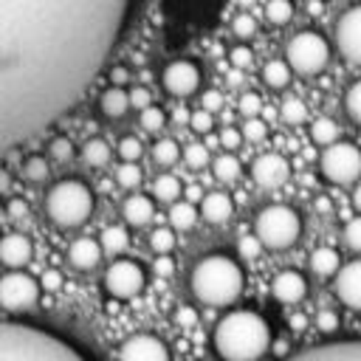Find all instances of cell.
I'll return each mask as SVG.
<instances>
[{
    "label": "cell",
    "instance_id": "obj_32",
    "mask_svg": "<svg viewBox=\"0 0 361 361\" xmlns=\"http://www.w3.org/2000/svg\"><path fill=\"white\" fill-rule=\"evenodd\" d=\"M279 116H282L285 124H302L307 118V104L302 99H296V96H288L282 102V107H279Z\"/></svg>",
    "mask_w": 361,
    "mask_h": 361
},
{
    "label": "cell",
    "instance_id": "obj_59",
    "mask_svg": "<svg viewBox=\"0 0 361 361\" xmlns=\"http://www.w3.org/2000/svg\"><path fill=\"white\" fill-rule=\"evenodd\" d=\"M316 209L319 212H330V197H316Z\"/></svg>",
    "mask_w": 361,
    "mask_h": 361
},
{
    "label": "cell",
    "instance_id": "obj_34",
    "mask_svg": "<svg viewBox=\"0 0 361 361\" xmlns=\"http://www.w3.org/2000/svg\"><path fill=\"white\" fill-rule=\"evenodd\" d=\"M265 17L274 25H285L293 17V3L290 0H268L265 3Z\"/></svg>",
    "mask_w": 361,
    "mask_h": 361
},
{
    "label": "cell",
    "instance_id": "obj_39",
    "mask_svg": "<svg viewBox=\"0 0 361 361\" xmlns=\"http://www.w3.org/2000/svg\"><path fill=\"white\" fill-rule=\"evenodd\" d=\"M189 127H192L197 135L212 133V127H214V113H212V110H206V107H200V110L189 113Z\"/></svg>",
    "mask_w": 361,
    "mask_h": 361
},
{
    "label": "cell",
    "instance_id": "obj_40",
    "mask_svg": "<svg viewBox=\"0 0 361 361\" xmlns=\"http://www.w3.org/2000/svg\"><path fill=\"white\" fill-rule=\"evenodd\" d=\"M183 164H186L189 169H203V166L209 164V149H206L203 144H189V147L183 149Z\"/></svg>",
    "mask_w": 361,
    "mask_h": 361
},
{
    "label": "cell",
    "instance_id": "obj_6",
    "mask_svg": "<svg viewBox=\"0 0 361 361\" xmlns=\"http://www.w3.org/2000/svg\"><path fill=\"white\" fill-rule=\"evenodd\" d=\"M254 234L262 240L265 248L285 251V248H290L299 240V234H302V217L296 214V209H290L285 203H271V206H265L257 214Z\"/></svg>",
    "mask_w": 361,
    "mask_h": 361
},
{
    "label": "cell",
    "instance_id": "obj_60",
    "mask_svg": "<svg viewBox=\"0 0 361 361\" xmlns=\"http://www.w3.org/2000/svg\"><path fill=\"white\" fill-rule=\"evenodd\" d=\"M271 347H274L276 355H285V353H288V341H276V344H271Z\"/></svg>",
    "mask_w": 361,
    "mask_h": 361
},
{
    "label": "cell",
    "instance_id": "obj_31",
    "mask_svg": "<svg viewBox=\"0 0 361 361\" xmlns=\"http://www.w3.org/2000/svg\"><path fill=\"white\" fill-rule=\"evenodd\" d=\"M180 158V147L172 141V138H158L152 144V161L158 166H172L175 161Z\"/></svg>",
    "mask_w": 361,
    "mask_h": 361
},
{
    "label": "cell",
    "instance_id": "obj_15",
    "mask_svg": "<svg viewBox=\"0 0 361 361\" xmlns=\"http://www.w3.org/2000/svg\"><path fill=\"white\" fill-rule=\"evenodd\" d=\"M118 361H169V350L158 336L138 333L121 344Z\"/></svg>",
    "mask_w": 361,
    "mask_h": 361
},
{
    "label": "cell",
    "instance_id": "obj_43",
    "mask_svg": "<svg viewBox=\"0 0 361 361\" xmlns=\"http://www.w3.org/2000/svg\"><path fill=\"white\" fill-rule=\"evenodd\" d=\"M141 152H144V147H141V141H138L135 135H124V138L118 141V158H121V161H138Z\"/></svg>",
    "mask_w": 361,
    "mask_h": 361
},
{
    "label": "cell",
    "instance_id": "obj_11",
    "mask_svg": "<svg viewBox=\"0 0 361 361\" xmlns=\"http://www.w3.org/2000/svg\"><path fill=\"white\" fill-rule=\"evenodd\" d=\"M161 85L169 96L175 99H186L192 93H197L200 87V68L192 59H175L164 68L161 73Z\"/></svg>",
    "mask_w": 361,
    "mask_h": 361
},
{
    "label": "cell",
    "instance_id": "obj_26",
    "mask_svg": "<svg viewBox=\"0 0 361 361\" xmlns=\"http://www.w3.org/2000/svg\"><path fill=\"white\" fill-rule=\"evenodd\" d=\"M212 172H214V178H217V180L231 183V180H237V178H240L243 166H240V158H234V155L226 149L223 155H217V158L212 161Z\"/></svg>",
    "mask_w": 361,
    "mask_h": 361
},
{
    "label": "cell",
    "instance_id": "obj_21",
    "mask_svg": "<svg viewBox=\"0 0 361 361\" xmlns=\"http://www.w3.org/2000/svg\"><path fill=\"white\" fill-rule=\"evenodd\" d=\"M121 214L130 226H147L155 217V203L147 195H127V200L121 206Z\"/></svg>",
    "mask_w": 361,
    "mask_h": 361
},
{
    "label": "cell",
    "instance_id": "obj_14",
    "mask_svg": "<svg viewBox=\"0 0 361 361\" xmlns=\"http://www.w3.org/2000/svg\"><path fill=\"white\" fill-rule=\"evenodd\" d=\"M251 178L262 189H276L290 178V164L279 152H262L251 164Z\"/></svg>",
    "mask_w": 361,
    "mask_h": 361
},
{
    "label": "cell",
    "instance_id": "obj_1",
    "mask_svg": "<svg viewBox=\"0 0 361 361\" xmlns=\"http://www.w3.org/2000/svg\"><path fill=\"white\" fill-rule=\"evenodd\" d=\"M133 0H0V152L59 121L113 54Z\"/></svg>",
    "mask_w": 361,
    "mask_h": 361
},
{
    "label": "cell",
    "instance_id": "obj_56",
    "mask_svg": "<svg viewBox=\"0 0 361 361\" xmlns=\"http://www.w3.org/2000/svg\"><path fill=\"white\" fill-rule=\"evenodd\" d=\"M175 322H178V324H183V327H192V324L197 322V313H195L192 307H178V313H175Z\"/></svg>",
    "mask_w": 361,
    "mask_h": 361
},
{
    "label": "cell",
    "instance_id": "obj_30",
    "mask_svg": "<svg viewBox=\"0 0 361 361\" xmlns=\"http://www.w3.org/2000/svg\"><path fill=\"white\" fill-rule=\"evenodd\" d=\"M310 138H313V144H319V147H330L333 141H338V124L333 121V118H316L313 124H310Z\"/></svg>",
    "mask_w": 361,
    "mask_h": 361
},
{
    "label": "cell",
    "instance_id": "obj_2",
    "mask_svg": "<svg viewBox=\"0 0 361 361\" xmlns=\"http://www.w3.org/2000/svg\"><path fill=\"white\" fill-rule=\"evenodd\" d=\"M214 350L223 361H259L271 344V324L257 310H231L214 327Z\"/></svg>",
    "mask_w": 361,
    "mask_h": 361
},
{
    "label": "cell",
    "instance_id": "obj_3",
    "mask_svg": "<svg viewBox=\"0 0 361 361\" xmlns=\"http://www.w3.org/2000/svg\"><path fill=\"white\" fill-rule=\"evenodd\" d=\"M0 361H87L76 347L34 324L0 322Z\"/></svg>",
    "mask_w": 361,
    "mask_h": 361
},
{
    "label": "cell",
    "instance_id": "obj_58",
    "mask_svg": "<svg viewBox=\"0 0 361 361\" xmlns=\"http://www.w3.org/2000/svg\"><path fill=\"white\" fill-rule=\"evenodd\" d=\"M8 186H11V175H8V169L0 166V195L8 192Z\"/></svg>",
    "mask_w": 361,
    "mask_h": 361
},
{
    "label": "cell",
    "instance_id": "obj_29",
    "mask_svg": "<svg viewBox=\"0 0 361 361\" xmlns=\"http://www.w3.org/2000/svg\"><path fill=\"white\" fill-rule=\"evenodd\" d=\"M102 248L107 251V254H121V251H127V245H130V234H127V228L124 226H107L104 231H102Z\"/></svg>",
    "mask_w": 361,
    "mask_h": 361
},
{
    "label": "cell",
    "instance_id": "obj_55",
    "mask_svg": "<svg viewBox=\"0 0 361 361\" xmlns=\"http://www.w3.org/2000/svg\"><path fill=\"white\" fill-rule=\"evenodd\" d=\"M155 271H158L161 276H172V271H175L172 257H169V254H155Z\"/></svg>",
    "mask_w": 361,
    "mask_h": 361
},
{
    "label": "cell",
    "instance_id": "obj_28",
    "mask_svg": "<svg viewBox=\"0 0 361 361\" xmlns=\"http://www.w3.org/2000/svg\"><path fill=\"white\" fill-rule=\"evenodd\" d=\"M180 180L175 178V175H158L155 180H152V195L161 200V203H175V200H180Z\"/></svg>",
    "mask_w": 361,
    "mask_h": 361
},
{
    "label": "cell",
    "instance_id": "obj_33",
    "mask_svg": "<svg viewBox=\"0 0 361 361\" xmlns=\"http://www.w3.org/2000/svg\"><path fill=\"white\" fill-rule=\"evenodd\" d=\"M141 166H138V161H121L118 166H116V180H118V186H124V189H135L138 183H141Z\"/></svg>",
    "mask_w": 361,
    "mask_h": 361
},
{
    "label": "cell",
    "instance_id": "obj_45",
    "mask_svg": "<svg viewBox=\"0 0 361 361\" xmlns=\"http://www.w3.org/2000/svg\"><path fill=\"white\" fill-rule=\"evenodd\" d=\"M262 248H265V245H262V240H259L257 234H245V237H240V243H237V251H240V257H245V259H257Z\"/></svg>",
    "mask_w": 361,
    "mask_h": 361
},
{
    "label": "cell",
    "instance_id": "obj_9",
    "mask_svg": "<svg viewBox=\"0 0 361 361\" xmlns=\"http://www.w3.org/2000/svg\"><path fill=\"white\" fill-rule=\"evenodd\" d=\"M39 299V282L25 271H8L0 276V307L20 313L34 307Z\"/></svg>",
    "mask_w": 361,
    "mask_h": 361
},
{
    "label": "cell",
    "instance_id": "obj_22",
    "mask_svg": "<svg viewBox=\"0 0 361 361\" xmlns=\"http://www.w3.org/2000/svg\"><path fill=\"white\" fill-rule=\"evenodd\" d=\"M130 93L121 87V85H110L102 96H99V110L107 116V118H121L127 110H130Z\"/></svg>",
    "mask_w": 361,
    "mask_h": 361
},
{
    "label": "cell",
    "instance_id": "obj_36",
    "mask_svg": "<svg viewBox=\"0 0 361 361\" xmlns=\"http://www.w3.org/2000/svg\"><path fill=\"white\" fill-rule=\"evenodd\" d=\"M48 172H51V166H48L45 155H28L25 164H23V175H25V180L39 183V180L48 178Z\"/></svg>",
    "mask_w": 361,
    "mask_h": 361
},
{
    "label": "cell",
    "instance_id": "obj_10",
    "mask_svg": "<svg viewBox=\"0 0 361 361\" xmlns=\"http://www.w3.org/2000/svg\"><path fill=\"white\" fill-rule=\"evenodd\" d=\"M147 274L135 259H113L104 271V290L113 299H133L144 290Z\"/></svg>",
    "mask_w": 361,
    "mask_h": 361
},
{
    "label": "cell",
    "instance_id": "obj_8",
    "mask_svg": "<svg viewBox=\"0 0 361 361\" xmlns=\"http://www.w3.org/2000/svg\"><path fill=\"white\" fill-rule=\"evenodd\" d=\"M322 175L333 183H353L361 175V149L350 141H333L319 158Z\"/></svg>",
    "mask_w": 361,
    "mask_h": 361
},
{
    "label": "cell",
    "instance_id": "obj_38",
    "mask_svg": "<svg viewBox=\"0 0 361 361\" xmlns=\"http://www.w3.org/2000/svg\"><path fill=\"white\" fill-rule=\"evenodd\" d=\"M344 110H347V116L361 127V79L347 87V93H344Z\"/></svg>",
    "mask_w": 361,
    "mask_h": 361
},
{
    "label": "cell",
    "instance_id": "obj_24",
    "mask_svg": "<svg viewBox=\"0 0 361 361\" xmlns=\"http://www.w3.org/2000/svg\"><path fill=\"white\" fill-rule=\"evenodd\" d=\"M290 76H293V68L288 65V59H268L262 65V82L274 90H282L290 85Z\"/></svg>",
    "mask_w": 361,
    "mask_h": 361
},
{
    "label": "cell",
    "instance_id": "obj_62",
    "mask_svg": "<svg viewBox=\"0 0 361 361\" xmlns=\"http://www.w3.org/2000/svg\"><path fill=\"white\" fill-rule=\"evenodd\" d=\"M290 324H293V327H302V324H305V319H302V316H293V319H290Z\"/></svg>",
    "mask_w": 361,
    "mask_h": 361
},
{
    "label": "cell",
    "instance_id": "obj_4",
    "mask_svg": "<svg viewBox=\"0 0 361 361\" xmlns=\"http://www.w3.org/2000/svg\"><path fill=\"white\" fill-rule=\"evenodd\" d=\"M192 293L209 307H228L240 299L245 276L243 268L226 254H209L195 262L189 276Z\"/></svg>",
    "mask_w": 361,
    "mask_h": 361
},
{
    "label": "cell",
    "instance_id": "obj_23",
    "mask_svg": "<svg viewBox=\"0 0 361 361\" xmlns=\"http://www.w3.org/2000/svg\"><path fill=\"white\" fill-rule=\"evenodd\" d=\"M338 268H341V257H338L336 248L322 245V248H316V251L310 254V271H313L316 276H336Z\"/></svg>",
    "mask_w": 361,
    "mask_h": 361
},
{
    "label": "cell",
    "instance_id": "obj_17",
    "mask_svg": "<svg viewBox=\"0 0 361 361\" xmlns=\"http://www.w3.org/2000/svg\"><path fill=\"white\" fill-rule=\"evenodd\" d=\"M271 293L279 305H296L307 296V279L299 271H279L271 282Z\"/></svg>",
    "mask_w": 361,
    "mask_h": 361
},
{
    "label": "cell",
    "instance_id": "obj_53",
    "mask_svg": "<svg viewBox=\"0 0 361 361\" xmlns=\"http://www.w3.org/2000/svg\"><path fill=\"white\" fill-rule=\"evenodd\" d=\"M6 212H8V217H14V220L25 217V214H28V203H25V197H11V200L6 203Z\"/></svg>",
    "mask_w": 361,
    "mask_h": 361
},
{
    "label": "cell",
    "instance_id": "obj_50",
    "mask_svg": "<svg viewBox=\"0 0 361 361\" xmlns=\"http://www.w3.org/2000/svg\"><path fill=\"white\" fill-rule=\"evenodd\" d=\"M243 130H237V127H223V133H220V144H223V149H228V152H234L240 144H243Z\"/></svg>",
    "mask_w": 361,
    "mask_h": 361
},
{
    "label": "cell",
    "instance_id": "obj_7",
    "mask_svg": "<svg viewBox=\"0 0 361 361\" xmlns=\"http://www.w3.org/2000/svg\"><path fill=\"white\" fill-rule=\"evenodd\" d=\"M285 59L293 68V73L302 76H316L327 68L330 59V45L322 34L316 31H299L296 37H290L288 48H285Z\"/></svg>",
    "mask_w": 361,
    "mask_h": 361
},
{
    "label": "cell",
    "instance_id": "obj_19",
    "mask_svg": "<svg viewBox=\"0 0 361 361\" xmlns=\"http://www.w3.org/2000/svg\"><path fill=\"white\" fill-rule=\"evenodd\" d=\"M231 214H234V203H231V197L226 192H209V195H203V200H200V217L206 223L220 226V223L231 220Z\"/></svg>",
    "mask_w": 361,
    "mask_h": 361
},
{
    "label": "cell",
    "instance_id": "obj_18",
    "mask_svg": "<svg viewBox=\"0 0 361 361\" xmlns=\"http://www.w3.org/2000/svg\"><path fill=\"white\" fill-rule=\"evenodd\" d=\"M34 257V245L25 234H6L0 240V262H6L8 268H23L28 265Z\"/></svg>",
    "mask_w": 361,
    "mask_h": 361
},
{
    "label": "cell",
    "instance_id": "obj_57",
    "mask_svg": "<svg viewBox=\"0 0 361 361\" xmlns=\"http://www.w3.org/2000/svg\"><path fill=\"white\" fill-rule=\"evenodd\" d=\"M130 79V71L124 65H113L110 68V85H124Z\"/></svg>",
    "mask_w": 361,
    "mask_h": 361
},
{
    "label": "cell",
    "instance_id": "obj_44",
    "mask_svg": "<svg viewBox=\"0 0 361 361\" xmlns=\"http://www.w3.org/2000/svg\"><path fill=\"white\" fill-rule=\"evenodd\" d=\"M48 155L56 158V161H68V158H73V144H71V138H68V135H56V138H51V144H48Z\"/></svg>",
    "mask_w": 361,
    "mask_h": 361
},
{
    "label": "cell",
    "instance_id": "obj_42",
    "mask_svg": "<svg viewBox=\"0 0 361 361\" xmlns=\"http://www.w3.org/2000/svg\"><path fill=\"white\" fill-rule=\"evenodd\" d=\"M237 110H240L245 118L259 116V110H262V99H259V93H254V90L240 93V99H237Z\"/></svg>",
    "mask_w": 361,
    "mask_h": 361
},
{
    "label": "cell",
    "instance_id": "obj_35",
    "mask_svg": "<svg viewBox=\"0 0 361 361\" xmlns=\"http://www.w3.org/2000/svg\"><path fill=\"white\" fill-rule=\"evenodd\" d=\"M138 124H141V130H147V133H158V130H164V124H166V113H164L161 107L149 104V107L138 110Z\"/></svg>",
    "mask_w": 361,
    "mask_h": 361
},
{
    "label": "cell",
    "instance_id": "obj_41",
    "mask_svg": "<svg viewBox=\"0 0 361 361\" xmlns=\"http://www.w3.org/2000/svg\"><path fill=\"white\" fill-rule=\"evenodd\" d=\"M231 31H234L240 39H251V37L257 34V20H254L248 11H240V14L234 17V23H231Z\"/></svg>",
    "mask_w": 361,
    "mask_h": 361
},
{
    "label": "cell",
    "instance_id": "obj_61",
    "mask_svg": "<svg viewBox=\"0 0 361 361\" xmlns=\"http://www.w3.org/2000/svg\"><path fill=\"white\" fill-rule=\"evenodd\" d=\"M353 206L361 212V183H358V186H355V192H353Z\"/></svg>",
    "mask_w": 361,
    "mask_h": 361
},
{
    "label": "cell",
    "instance_id": "obj_46",
    "mask_svg": "<svg viewBox=\"0 0 361 361\" xmlns=\"http://www.w3.org/2000/svg\"><path fill=\"white\" fill-rule=\"evenodd\" d=\"M228 62H231V68L245 71V68H251V62H254V51H251L248 45H234V48L228 51Z\"/></svg>",
    "mask_w": 361,
    "mask_h": 361
},
{
    "label": "cell",
    "instance_id": "obj_51",
    "mask_svg": "<svg viewBox=\"0 0 361 361\" xmlns=\"http://www.w3.org/2000/svg\"><path fill=\"white\" fill-rule=\"evenodd\" d=\"M223 104H226V99H223V93H220V90H203V96H200V107H206V110L217 113Z\"/></svg>",
    "mask_w": 361,
    "mask_h": 361
},
{
    "label": "cell",
    "instance_id": "obj_54",
    "mask_svg": "<svg viewBox=\"0 0 361 361\" xmlns=\"http://www.w3.org/2000/svg\"><path fill=\"white\" fill-rule=\"evenodd\" d=\"M42 288H45V293L59 290V288H62V274H59V271H45V274H42Z\"/></svg>",
    "mask_w": 361,
    "mask_h": 361
},
{
    "label": "cell",
    "instance_id": "obj_16",
    "mask_svg": "<svg viewBox=\"0 0 361 361\" xmlns=\"http://www.w3.org/2000/svg\"><path fill=\"white\" fill-rule=\"evenodd\" d=\"M336 293L350 310H361V259H353L338 268Z\"/></svg>",
    "mask_w": 361,
    "mask_h": 361
},
{
    "label": "cell",
    "instance_id": "obj_37",
    "mask_svg": "<svg viewBox=\"0 0 361 361\" xmlns=\"http://www.w3.org/2000/svg\"><path fill=\"white\" fill-rule=\"evenodd\" d=\"M149 248H152L155 254H169V251L175 248V231L166 228V226L152 228V234H149Z\"/></svg>",
    "mask_w": 361,
    "mask_h": 361
},
{
    "label": "cell",
    "instance_id": "obj_27",
    "mask_svg": "<svg viewBox=\"0 0 361 361\" xmlns=\"http://www.w3.org/2000/svg\"><path fill=\"white\" fill-rule=\"evenodd\" d=\"M197 214H200V209H195L192 203H183V200L169 203V226H175L180 231L192 228L197 223Z\"/></svg>",
    "mask_w": 361,
    "mask_h": 361
},
{
    "label": "cell",
    "instance_id": "obj_5",
    "mask_svg": "<svg viewBox=\"0 0 361 361\" xmlns=\"http://www.w3.org/2000/svg\"><path fill=\"white\" fill-rule=\"evenodd\" d=\"M45 214L62 228L82 226L93 214V192H90V186L85 180H76V178L56 180L45 195Z\"/></svg>",
    "mask_w": 361,
    "mask_h": 361
},
{
    "label": "cell",
    "instance_id": "obj_25",
    "mask_svg": "<svg viewBox=\"0 0 361 361\" xmlns=\"http://www.w3.org/2000/svg\"><path fill=\"white\" fill-rule=\"evenodd\" d=\"M110 144L107 141H102V138H87L85 144H82V149H79V158L87 164V166H93V169H102V166H107L110 164Z\"/></svg>",
    "mask_w": 361,
    "mask_h": 361
},
{
    "label": "cell",
    "instance_id": "obj_52",
    "mask_svg": "<svg viewBox=\"0 0 361 361\" xmlns=\"http://www.w3.org/2000/svg\"><path fill=\"white\" fill-rule=\"evenodd\" d=\"M149 102H152V96H149V90H147V87H133V90H130V104H133L135 110L149 107Z\"/></svg>",
    "mask_w": 361,
    "mask_h": 361
},
{
    "label": "cell",
    "instance_id": "obj_20",
    "mask_svg": "<svg viewBox=\"0 0 361 361\" xmlns=\"http://www.w3.org/2000/svg\"><path fill=\"white\" fill-rule=\"evenodd\" d=\"M102 251H104L102 243H96V240H90V237H79V240H73L71 248H68V262H71L73 268H79V271H87V268L99 265Z\"/></svg>",
    "mask_w": 361,
    "mask_h": 361
},
{
    "label": "cell",
    "instance_id": "obj_47",
    "mask_svg": "<svg viewBox=\"0 0 361 361\" xmlns=\"http://www.w3.org/2000/svg\"><path fill=\"white\" fill-rule=\"evenodd\" d=\"M243 135H245L248 141H262V138L268 135V124H265L259 116H251V118H245V124H243Z\"/></svg>",
    "mask_w": 361,
    "mask_h": 361
},
{
    "label": "cell",
    "instance_id": "obj_12",
    "mask_svg": "<svg viewBox=\"0 0 361 361\" xmlns=\"http://www.w3.org/2000/svg\"><path fill=\"white\" fill-rule=\"evenodd\" d=\"M285 361H361V338H336L313 344Z\"/></svg>",
    "mask_w": 361,
    "mask_h": 361
},
{
    "label": "cell",
    "instance_id": "obj_49",
    "mask_svg": "<svg viewBox=\"0 0 361 361\" xmlns=\"http://www.w3.org/2000/svg\"><path fill=\"white\" fill-rule=\"evenodd\" d=\"M344 240L350 243L353 251H361V217L347 220V226H344Z\"/></svg>",
    "mask_w": 361,
    "mask_h": 361
},
{
    "label": "cell",
    "instance_id": "obj_48",
    "mask_svg": "<svg viewBox=\"0 0 361 361\" xmlns=\"http://www.w3.org/2000/svg\"><path fill=\"white\" fill-rule=\"evenodd\" d=\"M338 313L336 310H319L316 313V327L322 330V333H327V336H333L336 330H338Z\"/></svg>",
    "mask_w": 361,
    "mask_h": 361
},
{
    "label": "cell",
    "instance_id": "obj_63",
    "mask_svg": "<svg viewBox=\"0 0 361 361\" xmlns=\"http://www.w3.org/2000/svg\"><path fill=\"white\" fill-rule=\"evenodd\" d=\"M257 0H237V6H243V8H251Z\"/></svg>",
    "mask_w": 361,
    "mask_h": 361
},
{
    "label": "cell",
    "instance_id": "obj_13",
    "mask_svg": "<svg viewBox=\"0 0 361 361\" xmlns=\"http://www.w3.org/2000/svg\"><path fill=\"white\" fill-rule=\"evenodd\" d=\"M336 45L344 59L361 65V3L347 8L336 23Z\"/></svg>",
    "mask_w": 361,
    "mask_h": 361
}]
</instances>
